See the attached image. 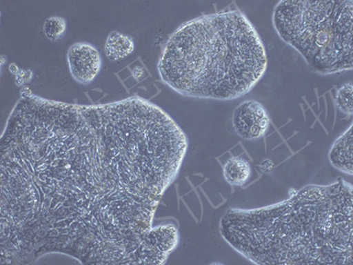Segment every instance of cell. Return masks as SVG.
<instances>
[{
    "instance_id": "cell-9",
    "label": "cell",
    "mask_w": 353,
    "mask_h": 265,
    "mask_svg": "<svg viewBox=\"0 0 353 265\" xmlns=\"http://www.w3.org/2000/svg\"><path fill=\"white\" fill-rule=\"evenodd\" d=\"M223 175L230 185L241 187L249 181L252 175L250 163L241 157H232L223 166Z\"/></svg>"
},
{
    "instance_id": "cell-1",
    "label": "cell",
    "mask_w": 353,
    "mask_h": 265,
    "mask_svg": "<svg viewBox=\"0 0 353 265\" xmlns=\"http://www.w3.org/2000/svg\"><path fill=\"white\" fill-rule=\"evenodd\" d=\"M0 141V262L58 253L85 265L166 263L174 225L154 226L187 154L184 131L140 97L74 105L28 88Z\"/></svg>"
},
{
    "instance_id": "cell-5",
    "label": "cell",
    "mask_w": 353,
    "mask_h": 265,
    "mask_svg": "<svg viewBox=\"0 0 353 265\" xmlns=\"http://www.w3.org/2000/svg\"><path fill=\"white\" fill-rule=\"evenodd\" d=\"M270 125V116L266 108L257 101H245L233 112V128L244 140H259L266 135Z\"/></svg>"
},
{
    "instance_id": "cell-8",
    "label": "cell",
    "mask_w": 353,
    "mask_h": 265,
    "mask_svg": "<svg viewBox=\"0 0 353 265\" xmlns=\"http://www.w3.org/2000/svg\"><path fill=\"white\" fill-rule=\"evenodd\" d=\"M134 40L128 35L112 31L107 37L105 52L110 61H121L134 52Z\"/></svg>"
},
{
    "instance_id": "cell-10",
    "label": "cell",
    "mask_w": 353,
    "mask_h": 265,
    "mask_svg": "<svg viewBox=\"0 0 353 265\" xmlns=\"http://www.w3.org/2000/svg\"><path fill=\"white\" fill-rule=\"evenodd\" d=\"M66 27L68 24L64 18L52 17L44 21L43 30L47 39L57 42L65 36Z\"/></svg>"
},
{
    "instance_id": "cell-11",
    "label": "cell",
    "mask_w": 353,
    "mask_h": 265,
    "mask_svg": "<svg viewBox=\"0 0 353 265\" xmlns=\"http://www.w3.org/2000/svg\"><path fill=\"white\" fill-rule=\"evenodd\" d=\"M353 86L352 84H343L339 88L336 94V105L337 109L346 115L353 113Z\"/></svg>"
},
{
    "instance_id": "cell-12",
    "label": "cell",
    "mask_w": 353,
    "mask_h": 265,
    "mask_svg": "<svg viewBox=\"0 0 353 265\" xmlns=\"http://www.w3.org/2000/svg\"><path fill=\"white\" fill-rule=\"evenodd\" d=\"M15 75V81L18 86L30 83L31 79L33 77V72L31 70H21L19 69V71Z\"/></svg>"
},
{
    "instance_id": "cell-4",
    "label": "cell",
    "mask_w": 353,
    "mask_h": 265,
    "mask_svg": "<svg viewBox=\"0 0 353 265\" xmlns=\"http://www.w3.org/2000/svg\"><path fill=\"white\" fill-rule=\"evenodd\" d=\"M273 23L316 74L352 70V0H283L274 9Z\"/></svg>"
},
{
    "instance_id": "cell-3",
    "label": "cell",
    "mask_w": 353,
    "mask_h": 265,
    "mask_svg": "<svg viewBox=\"0 0 353 265\" xmlns=\"http://www.w3.org/2000/svg\"><path fill=\"white\" fill-rule=\"evenodd\" d=\"M268 68L264 44L239 10L185 22L166 41L159 74L167 86L193 99L232 100L250 92Z\"/></svg>"
},
{
    "instance_id": "cell-14",
    "label": "cell",
    "mask_w": 353,
    "mask_h": 265,
    "mask_svg": "<svg viewBox=\"0 0 353 265\" xmlns=\"http://www.w3.org/2000/svg\"><path fill=\"white\" fill-rule=\"evenodd\" d=\"M18 66L15 64H11L10 66H9V70L12 72V75L17 74V72L19 71Z\"/></svg>"
},
{
    "instance_id": "cell-6",
    "label": "cell",
    "mask_w": 353,
    "mask_h": 265,
    "mask_svg": "<svg viewBox=\"0 0 353 265\" xmlns=\"http://www.w3.org/2000/svg\"><path fill=\"white\" fill-rule=\"evenodd\" d=\"M68 64L72 78L81 84L92 83L102 68V57L91 43H75L68 52Z\"/></svg>"
},
{
    "instance_id": "cell-13",
    "label": "cell",
    "mask_w": 353,
    "mask_h": 265,
    "mask_svg": "<svg viewBox=\"0 0 353 265\" xmlns=\"http://www.w3.org/2000/svg\"><path fill=\"white\" fill-rule=\"evenodd\" d=\"M274 166H275V164H274L273 161L270 159L264 160L260 165L261 171L265 173H270L272 172Z\"/></svg>"
},
{
    "instance_id": "cell-2",
    "label": "cell",
    "mask_w": 353,
    "mask_h": 265,
    "mask_svg": "<svg viewBox=\"0 0 353 265\" xmlns=\"http://www.w3.org/2000/svg\"><path fill=\"white\" fill-rule=\"evenodd\" d=\"M221 235L259 265H352L353 188L345 179L308 185L276 204L232 208Z\"/></svg>"
},
{
    "instance_id": "cell-7",
    "label": "cell",
    "mask_w": 353,
    "mask_h": 265,
    "mask_svg": "<svg viewBox=\"0 0 353 265\" xmlns=\"http://www.w3.org/2000/svg\"><path fill=\"white\" fill-rule=\"evenodd\" d=\"M353 135L352 124L343 132L331 146L329 159L331 165L345 175H353Z\"/></svg>"
}]
</instances>
